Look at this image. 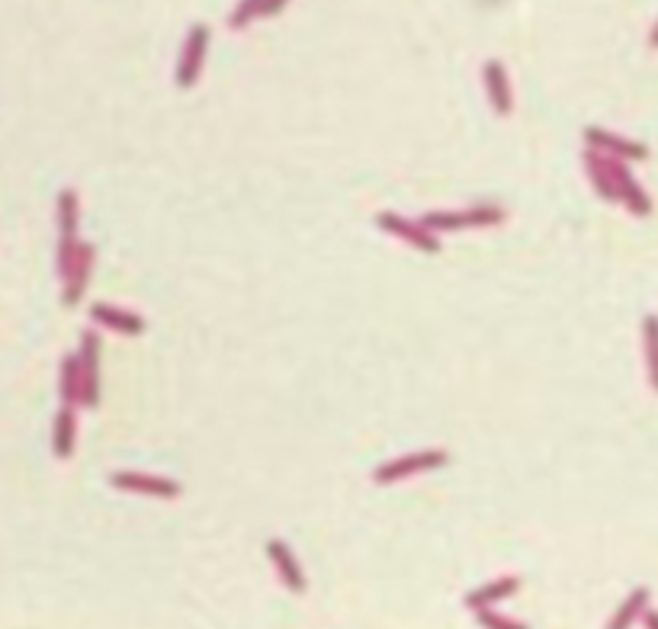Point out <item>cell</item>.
Segmentation results:
<instances>
[{"label": "cell", "mask_w": 658, "mask_h": 629, "mask_svg": "<svg viewBox=\"0 0 658 629\" xmlns=\"http://www.w3.org/2000/svg\"><path fill=\"white\" fill-rule=\"evenodd\" d=\"M504 222V209L495 203H476L466 212H427L421 225L427 232H459V228H492Z\"/></svg>", "instance_id": "6da1fadb"}, {"label": "cell", "mask_w": 658, "mask_h": 629, "mask_svg": "<svg viewBox=\"0 0 658 629\" xmlns=\"http://www.w3.org/2000/svg\"><path fill=\"white\" fill-rule=\"evenodd\" d=\"M447 450H421V453H408L399 459H389L386 466H379L373 472V482L379 485H392V482H402L411 479V475H421V472H431L437 466L447 463Z\"/></svg>", "instance_id": "7a4b0ae2"}, {"label": "cell", "mask_w": 658, "mask_h": 629, "mask_svg": "<svg viewBox=\"0 0 658 629\" xmlns=\"http://www.w3.org/2000/svg\"><path fill=\"white\" fill-rule=\"evenodd\" d=\"M206 49H209V26L206 23H193L190 33H187V42H183L180 61H177V74H174L177 87L190 90L196 81H200Z\"/></svg>", "instance_id": "3957f363"}, {"label": "cell", "mask_w": 658, "mask_h": 629, "mask_svg": "<svg viewBox=\"0 0 658 629\" xmlns=\"http://www.w3.org/2000/svg\"><path fill=\"white\" fill-rule=\"evenodd\" d=\"M81 376H84V395L81 405L84 408H97L100 402V334L97 331H84L81 334Z\"/></svg>", "instance_id": "277c9868"}, {"label": "cell", "mask_w": 658, "mask_h": 629, "mask_svg": "<svg viewBox=\"0 0 658 629\" xmlns=\"http://www.w3.org/2000/svg\"><path fill=\"white\" fill-rule=\"evenodd\" d=\"M376 225L382 228V232H389V235H395V238L408 241L411 248H418V251H424V254H437V251H440L437 235L427 232L421 222H408V219H402V216H395V212H379Z\"/></svg>", "instance_id": "5b68a950"}, {"label": "cell", "mask_w": 658, "mask_h": 629, "mask_svg": "<svg viewBox=\"0 0 658 629\" xmlns=\"http://www.w3.org/2000/svg\"><path fill=\"white\" fill-rule=\"evenodd\" d=\"M585 142H588V148L601 151V155H607V158H620V161H646L649 158V148L642 142H630V138L604 132L598 126L585 129Z\"/></svg>", "instance_id": "8992f818"}, {"label": "cell", "mask_w": 658, "mask_h": 629, "mask_svg": "<svg viewBox=\"0 0 658 629\" xmlns=\"http://www.w3.org/2000/svg\"><path fill=\"white\" fill-rule=\"evenodd\" d=\"M110 485L119 492H135V495H151V498H177L180 485L161 475H145V472H113Z\"/></svg>", "instance_id": "52a82bcc"}, {"label": "cell", "mask_w": 658, "mask_h": 629, "mask_svg": "<svg viewBox=\"0 0 658 629\" xmlns=\"http://www.w3.org/2000/svg\"><path fill=\"white\" fill-rule=\"evenodd\" d=\"M607 161H610V177H614V187L620 193V203L630 209L633 216H649V212H652V199L636 183V177L630 174L626 161H620V158H607Z\"/></svg>", "instance_id": "ba28073f"}, {"label": "cell", "mask_w": 658, "mask_h": 629, "mask_svg": "<svg viewBox=\"0 0 658 629\" xmlns=\"http://www.w3.org/2000/svg\"><path fill=\"white\" fill-rule=\"evenodd\" d=\"M94 244H87V241H81V251H78V257H74V267H71V273L65 276V305L68 309H74V305L81 302V296L87 293V283H90V270H94Z\"/></svg>", "instance_id": "9c48e42d"}, {"label": "cell", "mask_w": 658, "mask_h": 629, "mask_svg": "<svg viewBox=\"0 0 658 629\" xmlns=\"http://www.w3.org/2000/svg\"><path fill=\"white\" fill-rule=\"evenodd\" d=\"M482 81H485V94H488V100H492V106H495V113L498 116H508L511 113V81H508V71H504V65L498 58H492V61H485V68H482Z\"/></svg>", "instance_id": "30bf717a"}, {"label": "cell", "mask_w": 658, "mask_h": 629, "mask_svg": "<svg viewBox=\"0 0 658 629\" xmlns=\"http://www.w3.org/2000/svg\"><path fill=\"white\" fill-rule=\"evenodd\" d=\"M267 552H270V562H273V569H277V575H280L283 585L293 591V594H302V591H305V575H302V569H299L293 549H289L283 540H270V543H267Z\"/></svg>", "instance_id": "8fae6325"}, {"label": "cell", "mask_w": 658, "mask_h": 629, "mask_svg": "<svg viewBox=\"0 0 658 629\" xmlns=\"http://www.w3.org/2000/svg\"><path fill=\"white\" fill-rule=\"evenodd\" d=\"M90 318H94L97 325L116 331V334H129V337H135V334H142V331H145V321H142L139 315H132V312H126V309H116V305H110V302H97V305H90Z\"/></svg>", "instance_id": "7c38bea8"}, {"label": "cell", "mask_w": 658, "mask_h": 629, "mask_svg": "<svg viewBox=\"0 0 658 629\" xmlns=\"http://www.w3.org/2000/svg\"><path fill=\"white\" fill-rule=\"evenodd\" d=\"M581 161H585L588 180H591V187L598 190V196L607 199V203H620V193H617V187H614V177H610V161H607V155H601V151H594V148H585Z\"/></svg>", "instance_id": "4fadbf2b"}, {"label": "cell", "mask_w": 658, "mask_h": 629, "mask_svg": "<svg viewBox=\"0 0 658 629\" xmlns=\"http://www.w3.org/2000/svg\"><path fill=\"white\" fill-rule=\"evenodd\" d=\"M520 588V578L517 575H504V578H498V581H488V585H482V588H476V591H469L466 594V607L469 610H488L492 604H498V601H504V597H511L514 591Z\"/></svg>", "instance_id": "5bb4252c"}, {"label": "cell", "mask_w": 658, "mask_h": 629, "mask_svg": "<svg viewBox=\"0 0 658 629\" xmlns=\"http://www.w3.org/2000/svg\"><path fill=\"white\" fill-rule=\"evenodd\" d=\"M649 597H652V591L649 588H633L630 591V597L617 607V613L610 617V623H607V629H630L642 613L649 610Z\"/></svg>", "instance_id": "9a60e30c"}, {"label": "cell", "mask_w": 658, "mask_h": 629, "mask_svg": "<svg viewBox=\"0 0 658 629\" xmlns=\"http://www.w3.org/2000/svg\"><path fill=\"white\" fill-rule=\"evenodd\" d=\"M84 395V376H81V357L68 354L61 360V402L65 405H81Z\"/></svg>", "instance_id": "2e32d148"}, {"label": "cell", "mask_w": 658, "mask_h": 629, "mask_svg": "<svg viewBox=\"0 0 658 629\" xmlns=\"http://www.w3.org/2000/svg\"><path fill=\"white\" fill-rule=\"evenodd\" d=\"M52 450H55L58 459H68L74 453V405H61L58 414H55Z\"/></svg>", "instance_id": "e0dca14e"}, {"label": "cell", "mask_w": 658, "mask_h": 629, "mask_svg": "<svg viewBox=\"0 0 658 629\" xmlns=\"http://www.w3.org/2000/svg\"><path fill=\"white\" fill-rule=\"evenodd\" d=\"M78 216H81L78 193H74V190H61L58 193V228H61V238H78Z\"/></svg>", "instance_id": "ac0fdd59"}, {"label": "cell", "mask_w": 658, "mask_h": 629, "mask_svg": "<svg viewBox=\"0 0 658 629\" xmlns=\"http://www.w3.org/2000/svg\"><path fill=\"white\" fill-rule=\"evenodd\" d=\"M642 344H646V366H649V382L658 392V315L642 318Z\"/></svg>", "instance_id": "d6986e66"}, {"label": "cell", "mask_w": 658, "mask_h": 629, "mask_svg": "<svg viewBox=\"0 0 658 629\" xmlns=\"http://www.w3.org/2000/svg\"><path fill=\"white\" fill-rule=\"evenodd\" d=\"M260 7H264V0H238V7L232 10V17H228V26L244 29L254 17H260Z\"/></svg>", "instance_id": "ffe728a7"}, {"label": "cell", "mask_w": 658, "mask_h": 629, "mask_svg": "<svg viewBox=\"0 0 658 629\" xmlns=\"http://www.w3.org/2000/svg\"><path fill=\"white\" fill-rule=\"evenodd\" d=\"M476 620H479V626H485V629H530L527 623H517V620L501 617V613H495L492 607H488V610H479V613H476Z\"/></svg>", "instance_id": "44dd1931"}, {"label": "cell", "mask_w": 658, "mask_h": 629, "mask_svg": "<svg viewBox=\"0 0 658 629\" xmlns=\"http://www.w3.org/2000/svg\"><path fill=\"white\" fill-rule=\"evenodd\" d=\"M289 0H264V7H260V17H273V13H280Z\"/></svg>", "instance_id": "7402d4cb"}, {"label": "cell", "mask_w": 658, "mask_h": 629, "mask_svg": "<svg viewBox=\"0 0 658 629\" xmlns=\"http://www.w3.org/2000/svg\"><path fill=\"white\" fill-rule=\"evenodd\" d=\"M642 623H646V629H658V610H646V613H642Z\"/></svg>", "instance_id": "603a6c76"}, {"label": "cell", "mask_w": 658, "mask_h": 629, "mask_svg": "<svg viewBox=\"0 0 658 629\" xmlns=\"http://www.w3.org/2000/svg\"><path fill=\"white\" fill-rule=\"evenodd\" d=\"M649 45H652V49H658V23L652 26V33H649Z\"/></svg>", "instance_id": "cb8c5ba5"}]
</instances>
